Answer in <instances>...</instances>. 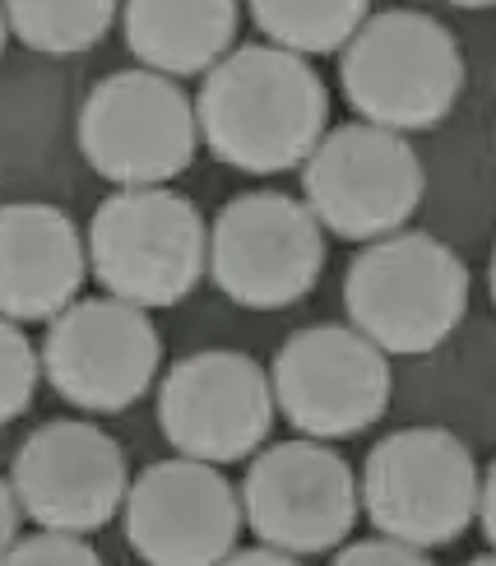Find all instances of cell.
I'll return each mask as SVG.
<instances>
[{
    "label": "cell",
    "instance_id": "6da1fadb",
    "mask_svg": "<svg viewBox=\"0 0 496 566\" xmlns=\"http://www.w3.org/2000/svg\"><path fill=\"white\" fill-rule=\"evenodd\" d=\"M325 122V80L288 46H238L204 70L196 126L209 154L238 172L270 177L302 168Z\"/></svg>",
    "mask_w": 496,
    "mask_h": 566
},
{
    "label": "cell",
    "instance_id": "7a4b0ae2",
    "mask_svg": "<svg viewBox=\"0 0 496 566\" xmlns=\"http://www.w3.org/2000/svg\"><path fill=\"white\" fill-rule=\"evenodd\" d=\"M339 84L348 107L386 130H432L464 93V52L441 19L381 10L344 42Z\"/></svg>",
    "mask_w": 496,
    "mask_h": 566
},
{
    "label": "cell",
    "instance_id": "3957f363",
    "mask_svg": "<svg viewBox=\"0 0 496 566\" xmlns=\"http://www.w3.org/2000/svg\"><path fill=\"white\" fill-rule=\"evenodd\" d=\"M344 306L381 353H432L468 312V265L432 232H386L348 265Z\"/></svg>",
    "mask_w": 496,
    "mask_h": 566
},
{
    "label": "cell",
    "instance_id": "277c9868",
    "mask_svg": "<svg viewBox=\"0 0 496 566\" xmlns=\"http://www.w3.org/2000/svg\"><path fill=\"white\" fill-rule=\"evenodd\" d=\"M209 261L200 209L168 186H122L88 223V270L112 297L135 306H177Z\"/></svg>",
    "mask_w": 496,
    "mask_h": 566
},
{
    "label": "cell",
    "instance_id": "5b68a950",
    "mask_svg": "<svg viewBox=\"0 0 496 566\" xmlns=\"http://www.w3.org/2000/svg\"><path fill=\"white\" fill-rule=\"evenodd\" d=\"M483 469L445 428H399L371 446L358 502L367 521L413 548H445L474 525Z\"/></svg>",
    "mask_w": 496,
    "mask_h": 566
},
{
    "label": "cell",
    "instance_id": "8992f818",
    "mask_svg": "<svg viewBox=\"0 0 496 566\" xmlns=\"http://www.w3.org/2000/svg\"><path fill=\"white\" fill-rule=\"evenodd\" d=\"M428 191L422 158L399 130L348 122L316 139L302 158V205L344 242L399 232Z\"/></svg>",
    "mask_w": 496,
    "mask_h": 566
},
{
    "label": "cell",
    "instance_id": "52a82bcc",
    "mask_svg": "<svg viewBox=\"0 0 496 566\" xmlns=\"http://www.w3.org/2000/svg\"><path fill=\"white\" fill-rule=\"evenodd\" d=\"M200 149L196 103L158 70L107 75L80 107V154L116 186H168Z\"/></svg>",
    "mask_w": 496,
    "mask_h": 566
},
{
    "label": "cell",
    "instance_id": "ba28073f",
    "mask_svg": "<svg viewBox=\"0 0 496 566\" xmlns=\"http://www.w3.org/2000/svg\"><path fill=\"white\" fill-rule=\"evenodd\" d=\"M204 270L238 306L283 312L316 289L325 270V232L302 200L246 191L219 209Z\"/></svg>",
    "mask_w": 496,
    "mask_h": 566
},
{
    "label": "cell",
    "instance_id": "9c48e42d",
    "mask_svg": "<svg viewBox=\"0 0 496 566\" xmlns=\"http://www.w3.org/2000/svg\"><path fill=\"white\" fill-rule=\"evenodd\" d=\"M162 363L158 325L126 297H75L52 316L42 371L61 399L88 413H122L154 386Z\"/></svg>",
    "mask_w": 496,
    "mask_h": 566
},
{
    "label": "cell",
    "instance_id": "30bf717a",
    "mask_svg": "<svg viewBox=\"0 0 496 566\" xmlns=\"http://www.w3.org/2000/svg\"><path fill=\"white\" fill-rule=\"evenodd\" d=\"M390 363L362 329L306 325L274 358V405L302 437H358L390 409Z\"/></svg>",
    "mask_w": 496,
    "mask_h": 566
},
{
    "label": "cell",
    "instance_id": "8fae6325",
    "mask_svg": "<svg viewBox=\"0 0 496 566\" xmlns=\"http://www.w3.org/2000/svg\"><path fill=\"white\" fill-rule=\"evenodd\" d=\"M242 521L260 544L293 557L335 553L358 525V479L348 460L316 437L274 441L260 451L242 483Z\"/></svg>",
    "mask_w": 496,
    "mask_h": 566
},
{
    "label": "cell",
    "instance_id": "7c38bea8",
    "mask_svg": "<svg viewBox=\"0 0 496 566\" xmlns=\"http://www.w3.org/2000/svg\"><path fill=\"white\" fill-rule=\"evenodd\" d=\"M158 428L191 460L232 464L255 455L274 428L270 371L232 348L191 353L162 376Z\"/></svg>",
    "mask_w": 496,
    "mask_h": 566
},
{
    "label": "cell",
    "instance_id": "4fadbf2b",
    "mask_svg": "<svg viewBox=\"0 0 496 566\" xmlns=\"http://www.w3.org/2000/svg\"><path fill=\"white\" fill-rule=\"evenodd\" d=\"M126 538L154 566L228 562L242 534V497L209 460H158L126 488Z\"/></svg>",
    "mask_w": 496,
    "mask_h": 566
},
{
    "label": "cell",
    "instance_id": "5bb4252c",
    "mask_svg": "<svg viewBox=\"0 0 496 566\" xmlns=\"http://www.w3.org/2000/svg\"><path fill=\"white\" fill-rule=\"evenodd\" d=\"M10 488L19 511L46 530L93 534L126 502V451L103 428L80 418H56L19 446Z\"/></svg>",
    "mask_w": 496,
    "mask_h": 566
},
{
    "label": "cell",
    "instance_id": "9a60e30c",
    "mask_svg": "<svg viewBox=\"0 0 496 566\" xmlns=\"http://www.w3.org/2000/svg\"><path fill=\"white\" fill-rule=\"evenodd\" d=\"M88 251L56 205H0V316L52 321L84 289Z\"/></svg>",
    "mask_w": 496,
    "mask_h": 566
},
{
    "label": "cell",
    "instance_id": "2e32d148",
    "mask_svg": "<svg viewBox=\"0 0 496 566\" xmlns=\"http://www.w3.org/2000/svg\"><path fill=\"white\" fill-rule=\"evenodd\" d=\"M238 0H126V46L158 75H200L238 42Z\"/></svg>",
    "mask_w": 496,
    "mask_h": 566
},
{
    "label": "cell",
    "instance_id": "e0dca14e",
    "mask_svg": "<svg viewBox=\"0 0 496 566\" xmlns=\"http://www.w3.org/2000/svg\"><path fill=\"white\" fill-rule=\"evenodd\" d=\"M371 0H251L255 29L297 56H325L358 33Z\"/></svg>",
    "mask_w": 496,
    "mask_h": 566
},
{
    "label": "cell",
    "instance_id": "ac0fdd59",
    "mask_svg": "<svg viewBox=\"0 0 496 566\" xmlns=\"http://www.w3.org/2000/svg\"><path fill=\"white\" fill-rule=\"evenodd\" d=\"M10 33L46 56H75L98 46L116 19V0H0Z\"/></svg>",
    "mask_w": 496,
    "mask_h": 566
},
{
    "label": "cell",
    "instance_id": "d6986e66",
    "mask_svg": "<svg viewBox=\"0 0 496 566\" xmlns=\"http://www.w3.org/2000/svg\"><path fill=\"white\" fill-rule=\"evenodd\" d=\"M33 390H38V353L10 316H0V428L33 405Z\"/></svg>",
    "mask_w": 496,
    "mask_h": 566
},
{
    "label": "cell",
    "instance_id": "ffe728a7",
    "mask_svg": "<svg viewBox=\"0 0 496 566\" xmlns=\"http://www.w3.org/2000/svg\"><path fill=\"white\" fill-rule=\"evenodd\" d=\"M0 562H65V566H98V548L88 544V534H70V530H46L38 525V534L29 538H14V544L6 548V557Z\"/></svg>",
    "mask_w": 496,
    "mask_h": 566
},
{
    "label": "cell",
    "instance_id": "44dd1931",
    "mask_svg": "<svg viewBox=\"0 0 496 566\" xmlns=\"http://www.w3.org/2000/svg\"><path fill=\"white\" fill-rule=\"evenodd\" d=\"M339 566H428V548H413L404 538H390V534H376V538H358V544H344L335 548Z\"/></svg>",
    "mask_w": 496,
    "mask_h": 566
},
{
    "label": "cell",
    "instance_id": "7402d4cb",
    "mask_svg": "<svg viewBox=\"0 0 496 566\" xmlns=\"http://www.w3.org/2000/svg\"><path fill=\"white\" fill-rule=\"evenodd\" d=\"M19 497H14V488L10 479H0V557H6V548L19 538Z\"/></svg>",
    "mask_w": 496,
    "mask_h": 566
},
{
    "label": "cell",
    "instance_id": "603a6c76",
    "mask_svg": "<svg viewBox=\"0 0 496 566\" xmlns=\"http://www.w3.org/2000/svg\"><path fill=\"white\" fill-rule=\"evenodd\" d=\"M228 562H232V566H293L297 557L283 553V548H274V544H260V548H232Z\"/></svg>",
    "mask_w": 496,
    "mask_h": 566
},
{
    "label": "cell",
    "instance_id": "cb8c5ba5",
    "mask_svg": "<svg viewBox=\"0 0 496 566\" xmlns=\"http://www.w3.org/2000/svg\"><path fill=\"white\" fill-rule=\"evenodd\" d=\"M451 6H460V10H487L492 0H451Z\"/></svg>",
    "mask_w": 496,
    "mask_h": 566
},
{
    "label": "cell",
    "instance_id": "d4e9b609",
    "mask_svg": "<svg viewBox=\"0 0 496 566\" xmlns=\"http://www.w3.org/2000/svg\"><path fill=\"white\" fill-rule=\"evenodd\" d=\"M6 38H10V23H6V6H0V52H6Z\"/></svg>",
    "mask_w": 496,
    "mask_h": 566
}]
</instances>
